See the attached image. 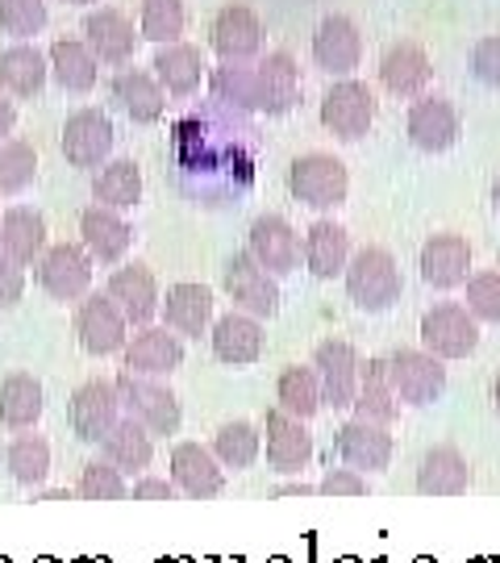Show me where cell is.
<instances>
[{"instance_id":"cell-38","label":"cell","mask_w":500,"mask_h":563,"mask_svg":"<svg viewBox=\"0 0 500 563\" xmlns=\"http://www.w3.org/2000/svg\"><path fill=\"white\" fill-rule=\"evenodd\" d=\"M46 67L63 92H92L97 88V55L84 38H59L46 51Z\"/></svg>"},{"instance_id":"cell-62","label":"cell","mask_w":500,"mask_h":563,"mask_svg":"<svg viewBox=\"0 0 500 563\" xmlns=\"http://www.w3.org/2000/svg\"><path fill=\"white\" fill-rule=\"evenodd\" d=\"M497 272H500V255H497Z\"/></svg>"},{"instance_id":"cell-20","label":"cell","mask_w":500,"mask_h":563,"mask_svg":"<svg viewBox=\"0 0 500 563\" xmlns=\"http://www.w3.org/2000/svg\"><path fill=\"white\" fill-rule=\"evenodd\" d=\"M209 342H213V355L230 367H246V363H259L263 351H267V334H263V322L242 313V309H230L221 313L218 322L209 325Z\"/></svg>"},{"instance_id":"cell-31","label":"cell","mask_w":500,"mask_h":563,"mask_svg":"<svg viewBox=\"0 0 500 563\" xmlns=\"http://www.w3.org/2000/svg\"><path fill=\"white\" fill-rule=\"evenodd\" d=\"M46 55L34 42H13L9 51H0V92L18 97V101H34L46 88Z\"/></svg>"},{"instance_id":"cell-53","label":"cell","mask_w":500,"mask_h":563,"mask_svg":"<svg viewBox=\"0 0 500 563\" xmlns=\"http://www.w3.org/2000/svg\"><path fill=\"white\" fill-rule=\"evenodd\" d=\"M13 125H18V104L0 92V142L13 134Z\"/></svg>"},{"instance_id":"cell-32","label":"cell","mask_w":500,"mask_h":563,"mask_svg":"<svg viewBox=\"0 0 500 563\" xmlns=\"http://www.w3.org/2000/svg\"><path fill=\"white\" fill-rule=\"evenodd\" d=\"M300 255H304V267H309L318 280L342 276V272H346V260H351V234H346V225L330 222V218L313 222L309 234H304Z\"/></svg>"},{"instance_id":"cell-37","label":"cell","mask_w":500,"mask_h":563,"mask_svg":"<svg viewBox=\"0 0 500 563\" xmlns=\"http://www.w3.org/2000/svg\"><path fill=\"white\" fill-rule=\"evenodd\" d=\"M113 101L125 109V118L138 121V125H151V121L163 118V109H167V92H163V84L151 76V71H118L113 76Z\"/></svg>"},{"instance_id":"cell-36","label":"cell","mask_w":500,"mask_h":563,"mask_svg":"<svg viewBox=\"0 0 500 563\" xmlns=\"http://www.w3.org/2000/svg\"><path fill=\"white\" fill-rule=\"evenodd\" d=\"M155 80L171 97H192L204 80V55L192 42H167L155 51Z\"/></svg>"},{"instance_id":"cell-24","label":"cell","mask_w":500,"mask_h":563,"mask_svg":"<svg viewBox=\"0 0 500 563\" xmlns=\"http://www.w3.org/2000/svg\"><path fill=\"white\" fill-rule=\"evenodd\" d=\"M84 42H88V51L97 55V63H109V67L130 63L134 51H138L134 21L125 18L121 9H92V13L84 18Z\"/></svg>"},{"instance_id":"cell-22","label":"cell","mask_w":500,"mask_h":563,"mask_svg":"<svg viewBox=\"0 0 500 563\" xmlns=\"http://www.w3.org/2000/svg\"><path fill=\"white\" fill-rule=\"evenodd\" d=\"M313 63H318L321 71H330V76H351L355 67L363 63V34L359 25L351 18H342V13H330V18L318 25V34H313Z\"/></svg>"},{"instance_id":"cell-6","label":"cell","mask_w":500,"mask_h":563,"mask_svg":"<svg viewBox=\"0 0 500 563\" xmlns=\"http://www.w3.org/2000/svg\"><path fill=\"white\" fill-rule=\"evenodd\" d=\"M321 125L338 142H359L376 125V97L363 80H338L321 97Z\"/></svg>"},{"instance_id":"cell-17","label":"cell","mask_w":500,"mask_h":563,"mask_svg":"<svg viewBox=\"0 0 500 563\" xmlns=\"http://www.w3.org/2000/svg\"><path fill=\"white\" fill-rule=\"evenodd\" d=\"M334 451H338L342 467H355V472H384L388 463H392V434H388V426H376V422H363V418H351V422L338 426V434H334Z\"/></svg>"},{"instance_id":"cell-12","label":"cell","mask_w":500,"mask_h":563,"mask_svg":"<svg viewBox=\"0 0 500 563\" xmlns=\"http://www.w3.org/2000/svg\"><path fill=\"white\" fill-rule=\"evenodd\" d=\"M76 339L88 355H121V346L130 339V322L121 318V309L104 292H84L76 305Z\"/></svg>"},{"instance_id":"cell-40","label":"cell","mask_w":500,"mask_h":563,"mask_svg":"<svg viewBox=\"0 0 500 563\" xmlns=\"http://www.w3.org/2000/svg\"><path fill=\"white\" fill-rule=\"evenodd\" d=\"M276 409H284L288 418H300V422H309V418H318L321 409V384H318V372L313 367H284L280 380H276Z\"/></svg>"},{"instance_id":"cell-44","label":"cell","mask_w":500,"mask_h":563,"mask_svg":"<svg viewBox=\"0 0 500 563\" xmlns=\"http://www.w3.org/2000/svg\"><path fill=\"white\" fill-rule=\"evenodd\" d=\"M184 25H188V13H184V0H142L138 13V34L155 46H167V42L184 38Z\"/></svg>"},{"instance_id":"cell-41","label":"cell","mask_w":500,"mask_h":563,"mask_svg":"<svg viewBox=\"0 0 500 563\" xmlns=\"http://www.w3.org/2000/svg\"><path fill=\"white\" fill-rule=\"evenodd\" d=\"M213 455H218L221 467H234V472H246V467H255L263 451V434L255 422H225L213 434V446H209Z\"/></svg>"},{"instance_id":"cell-34","label":"cell","mask_w":500,"mask_h":563,"mask_svg":"<svg viewBox=\"0 0 500 563\" xmlns=\"http://www.w3.org/2000/svg\"><path fill=\"white\" fill-rule=\"evenodd\" d=\"M430 76H434V67H430V55L421 51L418 42H397V46L384 51L380 80L392 97H421Z\"/></svg>"},{"instance_id":"cell-46","label":"cell","mask_w":500,"mask_h":563,"mask_svg":"<svg viewBox=\"0 0 500 563\" xmlns=\"http://www.w3.org/2000/svg\"><path fill=\"white\" fill-rule=\"evenodd\" d=\"M76 493H80V501H125L130 497V484H125V476L109 460H88Z\"/></svg>"},{"instance_id":"cell-42","label":"cell","mask_w":500,"mask_h":563,"mask_svg":"<svg viewBox=\"0 0 500 563\" xmlns=\"http://www.w3.org/2000/svg\"><path fill=\"white\" fill-rule=\"evenodd\" d=\"M4 463L21 488H38L51 476V443L42 434H18L4 451Z\"/></svg>"},{"instance_id":"cell-19","label":"cell","mask_w":500,"mask_h":563,"mask_svg":"<svg viewBox=\"0 0 500 563\" xmlns=\"http://www.w3.org/2000/svg\"><path fill=\"white\" fill-rule=\"evenodd\" d=\"M263 434H267V467L271 472L300 476L309 467V460H313V434L304 430L300 418H288L284 409H267Z\"/></svg>"},{"instance_id":"cell-4","label":"cell","mask_w":500,"mask_h":563,"mask_svg":"<svg viewBox=\"0 0 500 563\" xmlns=\"http://www.w3.org/2000/svg\"><path fill=\"white\" fill-rule=\"evenodd\" d=\"M421 346L434 360H467L480 346V322L467 313V305L442 301L421 313Z\"/></svg>"},{"instance_id":"cell-25","label":"cell","mask_w":500,"mask_h":563,"mask_svg":"<svg viewBox=\"0 0 500 563\" xmlns=\"http://www.w3.org/2000/svg\"><path fill=\"white\" fill-rule=\"evenodd\" d=\"M159 313H163V325H167L171 334L200 339V334H209V325H213V288L188 284V280L171 284L167 297L159 301Z\"/></svg>"},{"instance_id":"cell-16","label":"cell","mask_w":500,"mask_h":563,"mask_svg":"<svg viewBox=\"0 0 500 563\" xmlns=\"http://www.w3.org/2000/svg\"><path fill=\"white\" fill-rule=\"evenodd\" d=\"M404 130H409V142L425 151V155H442V151H451L463 134V118L459 109L446 101V97H418V101L409 104V121H404Z\"/></svg>"},{"instance_id":"cell-7","label":"cell","mask_w":500,"mask_h":563,"mask_svg":"<svg viewBox=\"0 0 500 563\" xmlns=\"http://www.w3.org/2000/svg\"><path fill=\"white\" fill-rule=\"evenodd\" d=\"M221 284H225L234 309H242V313H251V318H259V322L280 313V280L267 276L246 251L230 255L225 272H221Z\"/></svg>"},{"instance_id":"cell-48","label":"cell","mask_w":500,"mask_h":563,"mask_svg":"<svg viewBox=\"0 0 500 563\" xmlns=\"http://www.w3.org/2000/svg\"><path fill=\"white\" fill-rule=\"evenodd\" d=\"M467 313L476 318V322H492L500 325V272H476V276H467Z\"/></svg>"},{"instance_id":"cell-33","label":"cell","mask_w":500,"mask_h":563,"mask_svg":"<svg viewBox=\"0 0 500 563\" xmlns=\"http://www.w3.org/2000/svg\"><path fill=\"white\" fill-rule=\"evenodd\" d=\"M255 80H259V113L280 118L300 101V67L288 51H271L255 67Z\"/></svg>"},{"instance_id":"cell-59","label":"cell","mask_w":500,"mask_h":563,"mask_svg":"<svg viewBox=\"0 0 500 563\" xmlns=\"http://www.w3.org/2000/svg\"><path fill=\"white\" fill-rule=\"evenodd\" d=\"M342 563H359V560H342Z\"/></svg>"},{"instance_id":"cell-35","label":"cell","mask_w":500,"mask_h":563,"mask_svg":"<svg viewBox=\"0 0 500 563\" xmlns=\"http://www.w3.org/2000/svg\"><path fill=\"white\" fill-rule=\"evenodd\" d=\"M46 413V397H42V380L30 372H9L0 380V426L9 430H34Z\"/></svg>"},{"instance_id":"cell-2","label":"cell","mask_w":500,"mask_h":563,"mask_svg":"<svg viewBox=\"0 0 500 563\" xmlns=\"http://www.w3.org/2000/svg\"><path fill=\"white\" fill-rule=\"evenodd\" d=\"M113 388H118L121 413H130V418L146 426L151 434H176V430H180V422H184L180 397L163 380L121 372L118 380H113Z\"/></svg>"},{"instance_id":"cell-18","label":"cell","mask_w":500,"mask_h":563,"mask_svg":"<svg viewBox=\"0 0 500 563\" xmlns=\"http://www.w3.org/2000/svg\"><path fill=\"white\" fill-rule=\"evenodd\" d=\"M421 280L438 292H451L459 288L467 276H471V242L455 234V230H442V234H430L425 246H421Z\"/></svg>"},{"instance_id":"cell-45","label":"cell","mask_w":500,"mask_h":563,"mask_svg":"<svg viewBox=\"0 0 500 563\" xmlns=\"http://www.w3.org/2000/svg\"><path fill=\"white\" fill-rule=\"evenodd\" d=\"M38 180V155L21 139L0 142V197H18Z\"/></svg>"},{"instance_id":"cell-10","label":"cell","mask_w":500,"mask_h":563,"mask_svg":"<svg viewBox=\"0 0 500 563\" xmlns=\"http://www.w3.org/2000/svg\"><path fill=\"white\" fill-rule=\"evenodd\" d=\"M246 255L259 263L267 276H292L300 267V234L292 230L288 218L280 213H263L251 222V234H246Z\"/></svg>"},{"instance_id":"cell-58","label":"cell","mask_w":500,"mask_h":563,"mask_svg":"<svg viewBox=\"0 0 500 563\" xmlns=\"http://www.w3.org/2000/svg\"><path fill=\"white\" fill-rule=\"evenodd\" d=\"M413 563H438V560H425V555H421V560H413Z\"/></svg>"},{"instance_id":"cell-21","label":"cell","mask_w":500,"mask_h":563,"mask_svg":"<svg viewBox=\"0 0 500 563\" xmlns=\"http://www.w3.org/2000/svg\"><path fill=\"white\" fill-rule=\"evenodd\" d=\"M171 484H176V493L192 497V501H209L225 488V467L209 446L176 443L171 446Z\"/></svg>"},{"instance_id":"cell-49","label":"cell","mask_w":500,"mask_h":563,"mask_svg":"<svg viewBox=\"0 0 500 563\" xmlns=\"http://www.w3.org/2000/svg\"><path fill=\"white\" fill-rule=\"evenodd\" d=\"M318 493L321 497H363V493H371V484H367V476L355 472V467H330V472L321 476Z\"/></svg>"},{"instance_id":"cell-56","label":"cell","mask_w":500,"mask_h":563,"mask_svg":"<svg viewBox=\"0 0 500 563\" xmlns=\"http://www.w3.org/2000/svg\"><path fill=\"white\" fill-rule=\"evenodd\" d=\"M492 405L500 409V376H497V384H492Z\"/></svg>"},{"instance_id":"cell-57","label":"cell","mask_w":500,"mask_h":563,"mask_svg":"<svg viewBox=\"0 0 500 563\" xmlns=\"http://www.w3.org/2000/svg\"><path fill=\"white\" fill-rule=\"evenodd\" d=\"M67 4H97V0H67Z\"/></svg>"},{"instance_id":"cell-14","label":"cell","mask_w":500,"mask_h":563,"mask_svg":"<svg viewBox=\"0 0 500 563\" xmlns=\"http://www.w3.org/2000/svg\"><path fill=\"white\" fill-rule=\"evenodd\" d=\"M121 367L134 376H171L184 367V339L171 334L167 325H138L134 339H125L121 346Z\"/></svg>"},{"instance_id":"cell-27","label":"cell","mask_w":500,"mask_h":563,"mask_svg":"<svg viewBox=\"0 0 500 563\" xmlns=\"http://www.w3.org/2000/svg\"><path fill=\"white\" fill-rule=\"evenodd\" d=\"M46 218L30 205H9L0 213V255L13 260L18 267H34L46 251Z\"/></svg>"},{"instance_id":"cell-60","label":"cell","mask_w":500,"mask_h":563,"mask_svg":"<svg viewBox=\"0 0 500 563\" xmlns=\"http://www.w3.org/2000/svg\"><path fill=\"white\" fill-rule=\"evenodd\" d=\"M271 563H288V560H271Z\"/></svg>"},{"instance_id":"cell-29","label":"cell","mask_w":500,"mask_h":563,"mask_svg":"<svg viewBox=\"0 0 500 563\" xmlns=\"http://www.w3.org/2000/svg\"><path fill=\"white\" fill-rule=\"evenodd\" d=\"M467 488H471V463L459 446L442 443L421 455L418 493H425V497H463Z\"/></svg>"},{"instance_id":"cell-9","label":"cell","mask_w":500,"mask_h":563,"mask_svg":"<svg viewBox=\"0 0 500 563\" xmlns=\"http://www.w3.org/2000/svg\"><path fill=\"white\" fill-rule=\"evenodd\" d=\"M113 142H118V130H113L104 109H76L63 121V159L80 172H97L100 163H109Z\"/></svg>"},{"instance_id":"cell-39","label":"cell","mask_w":500,"mask_h":563,"mask_svg":"<svg viewBox=\"0 0 500 563\" xmlns=\"http://www.w3.org/2000/svg\"><path fill=\"white\" fill-rule=\"evenodd\" d=\"M92 201L104 209H134L142 201V172L134 159H109L92 176Z\"/></svg>"},{"instance_id":"cell-26","label":"cell","mask_w":500,"mask_h":563,"mask_svg":"<svg viewBox=\"0 0 500 563\" xmlns=\"http://www.w3.org/2000/svg\"><path fill=\"white\" fill-rule=\"evenodd\" d=\"M213 51H218L225 63H246L263 51V21L255 9L246 4H225L218 18H213Z\"/></svg>"},{"instance_id":"cell-47","label":"cell","mask_w":500,"mask_h":563,"mask_svg":"<svg viewBox=\"0 0 500 563\" xmlns=\"http://www.w3.org/2000/svg\"><path fill=\"white\" fill-rule=\"evenodd\" d=\"M46 30V0H0V34L30 42Z\"/></svg>"},{"instance_id":"cell-15","label":"cell","mask_w":500,"mask_h":563,"mask_svg":"<svg viewBox=\"0 0 500 563\" xmlns=\"http://www.w3.org/2000/svg\"><path fill=\"white\" fill-rule=\"evenodd\" d=\"M104 297L118 305L121 318L130 325H151L159 318V280H155V272L146 267V263H121L118 272L109 276V288H104Z\"/></svg>"},{"instance_id":"cell-11","label":"cell","mask_w":500,"mask_h":563,"mask_svg":"<svg viewBox=\"0 0 500 563\" xmlns=\"http://www.w3.org/2000/svg\"><path fill=\"white\" fill-rule=\"evenodd\" d=\"M359 351L351 346L346 339H325L318 342L313 351V372H318L321 384V405L330 409H351L355 401V388H359Z\"/></svg>"},{"instance_id":"cell-5","label":"cell","mask_w":500,"mask_h":563,"mask_svg":"<svg viewBox=\"0 0 500 563\" xmlns=\"http://www.w3.org/2000/svg\"><path fill=\"white\" fill-rule=\"evenodd\" d=\"M388 360V380L397 401L404 405H434L446 393V363L434 360L425 346H397Z\"/></svg>"},{"instance_id":"cell-8","label":"cell","mask_w":500,"mask_h":563,"mask_svg":"<svg viewBox=\"0 0 500 563\" xmlns=\"http://www.w3.org/2000/svg\"><path fill=\"white\" fill-rule=\"evenodd\" d=\"M92 255L84 251L80 242H55L46 246L38 260V284L51 301H80L84 292L92 288Z\"/></svg>"},{"instance_id":"cell-23","label":"cell","mask_w":500,"mask_h":563,"mask_svg":"<svg viewBox=\"0 0 500 563\" xmlns=\"http://www.w3.org/2000/svg\"><path fill=\"white\" fill-rule=\"evenodd\" d=\"M80 246L92 255V263H121L134 246V225L118 209L92 205L80 213Z\"/></svg>"},{"instance_id":"cell-13","label":"cell","mask_w":500,"mask_h":563,"mask_svg":"<svg viewBox=\"0 0 500 563\" xmlns=\"http://www.w3.org/2000/svg\"><path fill=\"white\" fill-rule=\"evenodd\" d=\"M121 418V401H118V388L113 380H84L76 393H71V401H67V422H71V434L80 439V443H100L113 422Z\"/></svg>"},{"instance_id":"cell-1","label":"cell","mask_w":500,"mask_h":563,"mask_svg":"<svg viewBox=\"0 0 500 563\" xmlns=\"http://www.w3.org/2000/svg\"><path fill=\"white\" fill-rule=\"evenodd\" d=\"M342 276H346L351 301L359 305L363 313H384L404 292V276H400V267L388 246H359V251H351Z\"/></svg>"},{"instance_id":"cell-50","label":"cell","mask_w":500,"mask_h":563,"mask_svg":"<svg viewBox=\"0 0 500 563\" xmlns=\"http://www.w3.org/2000/svg\"><path fill=\"white\" fill-rule=\"evenodd\" d=\"M471 71L488 88H500V34H488L471 46Z\"/></svg>"},{"instance_id":"cell-51","label":"cell","mask_w":500,"mask_h":563,"mask_svg":"<svg viewBox=\"0 0 500 563\" xmlns=\"http://www.w3.org/2000/svg\"><path fill=\"white\" fill-rule=\"evenodd\" d=\"M25 297V267L0 255V309H13Z\"/></svg>"},{"instance_id":"cell-3","label":"cell","mask_w":500,"mask_h":563,"mask_svg":"<svg viewBox=\"0 0 500 563\" xmlns=\"http://www.w3.org/2000/svg\"><path fill=\"white\" fill-rule=\"evenodd\" d=\"M288 192L309 209H338V205H346V192H351V172L334 155L309 151L288 167Z\"/></svg>"},{"instance_id":"cell-28","label":"cell","mask_w":500,"mask_h":563,"mask_svg":"<svg viewBox=\"0 0 500 563\" xmlns=\"http://www.w3.org/2000/svg\"><path fill=\"white\" fill-rule=\"evenodd\" d=\"M100 460H109L121 476H146V467L155 460V434L130 413H121L113 430L100 439Z\"/></svg>"},{"instance_id":"cell-54","label":"cell","mask_w":500,"mask_h":563,"mask_svg":"<svg viewBox=\"0 0 500 563\" xmlns=\"http://www.w3.org/2000/svg\"><path fill=\"white\" fill-rule=\"evenodd\" d=\"M309 493H318V484L297 481V484H284V488H276V497H309Z\"/></svg>"},{"instance_id":"cell-55","label":"cell","mask_w":500,"mask_h":563,"mask_svg":"<svg viewBox=\"0 0 500 563\" xmlns=\"http://www.w3.org/2000/svg\"><path fill=\"white\" fill-rule=\"evenodd\" d=\"M492 209L500 213V176H497V184H492Z\"/></svg>"},{"instance_id":"cell-52","label":"cell","mask_w":500,"mask_h":563,"mask_svg":"<svg viewBox=\"0 0 500 563\" xmlns=\"http://www.w3.org/2000/svg\"><path fill=\"white\" fill-rule=\"evenodd\" d=\"M130 493H134V501H176V484L163 476H138Z\"/></svg>"},{"instance_id":"cell-61","label":"cell","mask_w":500,"mask_h":563,"mask_svg":"<svg viewBox=\"0 0 500 563\" xmlns=\"http://www.w3.org/2000/svg\"><path fill=\"white\" fill-rule=\"evenodd\" d=\"M38 563H55V560H38Z\"/></svg>"},{"instance_id":"cell-30","label":"cell","mask_w":500,"mask_h":563,"mask_svg":"<svg viewBox=\"0 0 500 563\" xmlns=\"http://www.w3.org/2000/svg\"><path fill=\"white\" fill-rule=\"evenodd\" d=\"M355 418L376 426H392L400 418V401L392 393V380H388V360L376 355V360L359 363V388H355Z\"/></svg>"},{"instance_id":"cell-43","label":"cell","mask_w":500,"mask_h":563,"mask_svg":"<svg viewBox=\"0 0 500 563\" xmlns=\"http://www.w3.org/2000/svg\"><path fill=\"white\" fill-rule=\"evenodd\" d=\"M213 97L221 104H234L238 113H259V80H255V67H242V63H225L213 76Z\"/></svg>"}]
</instances>
